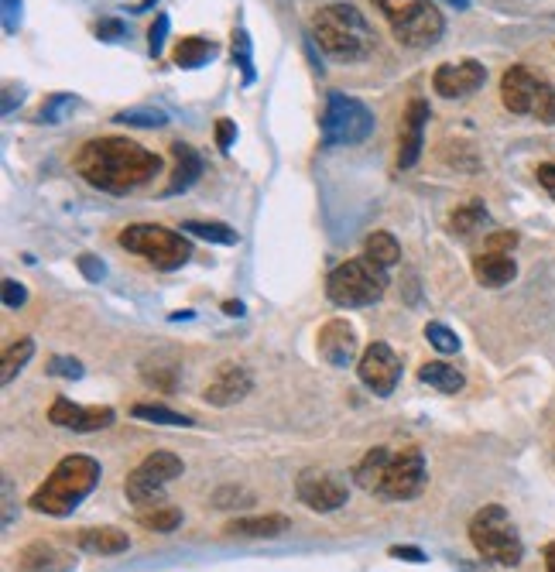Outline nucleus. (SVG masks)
Segmentation results:
<instances>
[{
  "instance_id": "nucleus-1",
  "label": "nucleus",
  "mask_w": 555,
  "mask_h": 572,
  "mask_svg": "<svg viewBox=\"0 0 555 572\" xmlns=\"http://www.w3.org/2000/svg\"><path fill=\"white\" fill-rule=\"evenodd\" d=\"M79 179H86L93 189L110 192V196H127V192L141 189L162 172V158L155 151L141 148L138 141L127 138H93L72 158Z\"/></svg>"
},
{
  "instance_id": "nucleus-2",
  "label": "nucleus",
  "mask_w": 555,
  "mask_h": 572,
  "mask_svg": "<svg viewBox=\"0 0 555 572\" xmlns=\"http://www.w3.org/2000/svg\"><path fill=\"white\" fill-rule=\"evenodd\" d=\"M353 480L360 490L384 497V501H412L425 490L429 473H425V456L418 446H374L353 466Z\"/></svg>"
},
{
  "instance_id": "nucleus-3",
  "label": "nucleus",
  "mask_w": 555,
  "mask_h": 572,
  "mask_svg": "<svg viewBox=\"0 0 555 572\" xmlns=\"http://www.w3.org/2000/svg\"><path fill=\"white\" fill-rule=\"evenodd\" d=\"M312 38L336 62H364L377 45V31L353 4H326L312 18Z\"/></svg>"
},
{
  "instance_id": "nucleus-4",
  "label": "nucleus",
  "mask_w": 555,
  "mask_h": 572,
  "mask_svg": "<svg viewBox=\"0 0 555 572\" xmlns=\"http://www.w3.org/2000/svg\"><path fill=\"white\" fill-rule=\"evenodd\" d=\"M96 483H100V463L93 456H66L55 463V470L48 473L42 487L31 494L28 507L38 514L66 518L93 494Z\"/></svg>"
},
{
  "instance_id": "nucleus-5",
  "label": "nucleus",
  "mask_w": 555,
  "mask_h": 572,
  "mask_svg": "<svg viewBox=\"0 0 555 572\" xmlns=\"http://www.w3.org/2000/svg\"><path fill=\"white\" fill-rule=\"evenodd\" d=\"M470 542L494 566H521V559H525V542H521L511 514L501 504H487L473 514Z\"/></svg>"
},
{
  "instance_id": "nucleus-6",
  "label": "nucleus",
  "mask_w": 555,
  "mask_h": 572,
  "mask_svg": "<svg viewBox=\"0 0 555 572\" xmlns=\"http://www.w3.org/2000/svg\"><path fill=\"white\" fill-rule=\"evenodd\" d=\"M374 7L405 48H432L446 31V21L432 0H374Z\"/></svg>"
},
{
  "instance_id": "nucleus-7",
  "label": "nucleus",
  "mask_w": 555,
  "mask_h": 572,
  "mask_svg": "<svg viewBox=\"0 0 555 572\" xmlns=\"http://www.w3.org/2000/svg\"><path fill=\"white\" fill-rule=\"evenodd\" d=\"M388 288V271L377 268L370 257H353L343 261L340 268L329 271L326 278V298L340 309H364L374 305Z\"/></svg>"
},
{
  "instance_id": "nucleus-8",
  "label": "nucleus",
  "mask_w": 555,
  "mask_h": 572,
  "mask_svg": "<svg viewBox=\"0 0 555 572\" xmlns=\"http://www.w3.org/2000/svg\"><path fill=\"white\" fill-rule=\"evenodd\" d=\"M117 244L131 254H141L151 268L158 271H175L189 261L192 247L182 233L168 230V227H158V223H134V227L120 230Z\"/></svg>"
},
{
  "instance_id": "nucleus-9",
  "label": "nucleus",
  "mask_w": 555,
  "mask_h": 572,
  "mask_svg": "<svg viewBox=\"0 0 555 572\" xmlns=\"http://www.w3.org/2000/svg\"><path fill=\"white\" fill-rule=\"evenodd\" d=\"M501 100L511 114L535 117L538 124H555V86L535 76L528 66H511L501 76Z\"/></svg>"
},
{
  "instance_id": "nucleus-10",
  "label": "nucleus",
  "mask_w": 555,
  "mask_h": 572,
  "mask_svg": "<svg viewBox=\"0 0 555 572\" xmlns=\"http://www.w3.org/2000/svg\"><path fill=\"white\" fill-rule=\"evenodd\" d=\"M374 134V114L360 100L343 93L326 96V114H323V144L326 148H347V144H360Z\"/></svg>"
},
{
  "instance_id": "nucleus-11",
  "label": "nucleus",
  "mask_w": 555,
  "mask_h": 572,
  "mask_svg": "<svg viewBox=\"0 0 555 572\" xmlns=\"http://www.w3.org/2000/svg\"><path fill=\"white\" fill-rule=\"evenodd\" d=\"M182 459L175 456V453H168V449H158V453H148L141 459L138 466H134L131 473H127V480H124V494H127V501L131 504H151V501H158L162 497V490L172 483L175 477H182Z\"/></svg>"
},
{
  "instance_id": "nucleus-12",
  "label": "nucleus",
  "mask_w": 555,
  "mask_h": 572,
  "mask_svg": "<svg viewBox=\"0 0 555 572\" xmlns=\"http://www.w3.org/2000/svg\"><path fill=\"white\" fill-rule=\"evenodd\" d=\"M295 494L299 501L316 514H333L347 504L350 497V483L343 473L326 470V466H309V470L299 473L295 480Z\"/></svg>"
},
{
  "instance_id": "nucleus-13",
  "label": "nucleus",
  "mask_w": 555,
  "mask_h": 572,
  "mask_svg": "<svg viewBox=\"0 0 555 572\" xmlns=\"http://www.w3.org/2000/svg\"><path fill=\"white\" fill-rule=\"evenodd\" d=\"M357 374H360V381H364V388L374 391L377 398H391L401 381V360L388 343L377 340L360 353Z\"/></svg>"
},
{
  "instance_id": "nucleus-14",
  "label": "nucleus",
  "mask_w": 555,
  "mask_h": 572,
  "mask_svg": "<svg viewBox=\"0 0 555 572\" xmlns=\"http://www.w3.org/2000/svg\"><path fill=\"white\" fill-rule=\"evenodd\" d=\"M487 83V69L477 59H463V62H446L436 69L432 76V90L446 100H463V96L477 93Z\"/></svg>"
},
{
  "instance_id": "nucleus-15",
  "label": "nucleus",
  "mask_w": 555,
  "mask_h": 572,
  "mask_svg": "<svg viewBox=\"0 0 555 572\" xmlns=\"http://www.w3.org/2000/svg\"><path fill=\"white\" fill-rule=\"evenodd\" d=\"M114 408H86V405H76L69 398H55L52 408H48V422L59 425V429H69V432H100L107 425H114Z\"/></svg>"
},
{
  "instance_id": "nucleus-16",
  "label": "nucleus",
  "mask_w": 555,
  "mask_h": 572,
  "mask_svg": "<svg viewBox=\"0 0 555 572\" xmlns=\"http://www.w3.org/2000/svg\"><path fill=\"white\" fill-rule=\"evenodd\" d=\"M251 388H254L251 370L240 367V364H223L220 370H216L213 381L206 384L203 398H206V405H213V408H227V405L244 401L247 394H251Z\"/></svg>"
},
{
  "instance_id": "nucleus-17",
  "label": "nucleus",
  "mask_w": 555,
  "mask_h": 572,
  "mask_svg": "<svg viewBox=\"0 0 555 572\" xmlns=\"http://www.w3.org/2000/svg\"><path fill=\"white\" fill-rule=\"evenodd\" d=\"M425 124H429V100H412L401 117L398 127V168H412L418 155H422V141H425Z\"/></svg>"
},
{
  "instance_id": "nucleus-18",
  "label": "nucleus",
  "mask_w": 555,
  "mask_h": 572,
  "mask_svg": "<svg viewBox=\"0 0 555 572\" xmlns=\"http://www.w3.org/2000/svg\"><path fill=\"white\" fill-rule=\"evenodd\" d=\"M319 357L333 367H350L357 360V333L347 319H329L316 336Z\"/></svg>"
},
{
  "instance_id": "nucleus-19",
  "label": "nucleus",
  "mask_w": 555,
  "mask_h": 572,
  "mask_svg": "<svg viewBox=\"0 0 555 572\" xmlns=\"http://www.w3.org/2000/svg\"><path fill=\"white\" fill-rule=\"evenodd\" d=\"M14 569L18 572H72L76 569V559H72L69 552L55 549V545L35 542L14 555Z\"/></svg>"
},
{
  "instance_id": "nucleus-20",
  "label": "nucleus",
  "mask_w": 555,
  "mask_h": 572,
  "mask_svg": "<svg viewBox=\"0 0 555 572\" xmlns=\"http://www.w3.org/2000/svg\"><path fill=\"white\" fill-rule=\"evenodd\" d=\"M172 158H175V168H172V182L165 185V196H179V192H189L196 179L203 175V158L192 144L185 141H175L172 144Z\"/></svg>"
},
{
  "instance_id": "nucleus-21",
  "label": "nucleus",
  "mask_w": 555,
  "mask_h": 572,
  "mask_svg": "<svg viewBox=\"0 0 555 572\" xmlns=\"http://www.w3.org/2000/svg\"><path fill=\"white\" fill-rule=\"evenodd\" d=\"M292 528V518L285 514H251V518H237L223 525V535L230 538H278Z\"/></svg>"
},
{
  "instance_id": "nucleus-22",
  "label": "nucleus",
  "mask_w": 555,
  "mask_h": 572,
  "mask_svg": "<svg viewBox=\"0 0 555 572\" xmlns=\"http://www.w3.org/2000/svg\"><path fill=\"white\" fill-rule=\"evenodd\" d=\"M473 278H477L484 288H504L518 278V264L511 261V254L484 251L473 257Z\"/></svg>"
},
{
  "instance_id": "nucleus-23",
  "label": "nucleus",
  "mask_w": 555,
  "mask_h": 572,
  "mask_svg": "<svg viewBox=\"0 0 555 572\" xmlns=\"http://www.w3.org/2000/svg\"><path fill=\"white\" fill-rule=\"evenodd\" d=\"M76 545H79L83 552H93V555H120V552L131 549V538H127L120 528L103 525V528H83V531H76Z\"/></svg>"
},
{
  "instance_id": "nucleus-24",
  "label": "nucleus",
  "mask_w": 555,
  "mask_h": 572,
  "mask_svg": "<svg viewBox=\"0 0 555 572\" xmlns=\"http://www.w3.org/2000/svg\"><path fill=\"white\" fill-rule=\"evenodd\" d=\"M141 377L151 388L172 394L179 388V360H175V353H155V357L141 364Z\"/></svg>"
},
{
  "instance_id": "nucleus-25",
  "label": "nucleus",
  "mask_w": 555,
  "mask_h": 572,
  "mask_svg": "<svg viewBox=\"0 0 555 572\" xmlns=\"http://www.w3.org/2000/svg\"><path fill=\"white\" fill-rule=\"evenodd\" d=\"M216 48L209 38H199V35H189V38H182L179 45H175V66L179 69H199V66H206L209 59H216Z\"/></svg>"
},
{
  "instance_id": "nucleus-26",
  "label": "nucleus",
  "mask_w": 555,
  "mask_h": 572,
  "mask_svg": "<svg viewBox=\"0 0 555 572\" xmlns=\"http://www.w3.org/2000/svg\"><path fill=\"white\" fill-rule=\"evenodd\" d=\"M418 381L442 391V394H456V391H463L466 377H463V370H456L453 364H442V360H436V364H425L422 370H418Z\"/></svg>"
},
{
  "instance_id": "nucleus-27",
  "label": "nucleus",
  "mask_w": 555,
  "mask_h": 572,
  "mask_svg": "<svg viewBox=\"0 0 555 572\" xmlns=\"http://www.w3.org/2000/svg\"><path fill=\"white\" fill-rule=\"evenodd\" d=\"M364 257H370V261H374L377 268L391 271L394 264L401 261V244L391 237L388 230H374V233L367 237V244H364Z\"/></svg>"
},
{
  "instance_id": "nucleus-28",
  "label": "nucleus",
  "mask_w": 555,
  "mask_h": 572,
  "mask_svg": "<svg viewBox=\"0 0 555 572\" xmlns=\"http://www.w3.org/2000/svg\"><path fill=\"white\" fill-rule=\"evenodd\" d=\"M487 209L480 199H473V203H466V206H456L453 209V216H449V233H460V237H473L477 230H484L487 227Z\"/></svg>"
},
{
  "instance_id": "nucleus-29",
  "label": "nucleus",
  "mask_w": 555,
  "mask_h": 572,
  "mask_svg": "<svg viewBox=\"0 0 555 572\" xmlns=\"http://www.w3.org/2000/svg\"><path fill=\"white\" fill-rule=\"evenodd\" d=\"M138 525L148 528V531H175L182 525V511H179V507H172V504L151 501V504H144L138 511Z\"/></svg>"
},
{
  "instance_id": "nucleus-30",
  "label": "nucleus",
  "mask_w": 555,
  "mask_h": 572,
  "mask_svg": "<svg viewBox=\"0 0 555 572\" xmlns=\"http://www.w3.org/2000/svg\"><path fill=\"white\" fill-rule=\"evenodd\" d=\"M31 357H35V340H31V336H21V340L7 343L4 346V367H0V381L11 384L14 374H18Z\"/></svg>"
},
{
  "instance_id": "nucleus-31",
  "label": "nucleus",
  "mask_w": 555,
  "mask_h": 572,
  "mask_svg": "<svg viewBox=\"0 0 555 572\" xmlns=\"http://www.w3.org/2000/svg\"><path fill=\"white\" fill-rule=\"evenodd\" d=\"M182 233H192V237L209 240V244H220V247H233L240 240V233L227 227V223H206V220H189L182 227Z\"/></svg>"
},
{
  "instance_id": "nucleus-32",
  "label": "nucleus",
  "mask_w": 555,
  "mask_h": 572,
  "mask_svg": "<svg viewBox=\"0 0 555 572\" xmlns=\"http://www.w3.org/2000/svg\"><path fill=\"white\" fill-rule=\"evenodd\" d=\"M131 415L141 418V422H151V425H172V429H189L192 425L189 415L172 412V408H165V405H134Z\"/></svg>"
},
{
  "instance_id": "nucleus-33",
  "label": "nucleus",
  "mask_w": 555,
  "mask_h": 572,
  "mask_svg": "<svg viewBox=\"0 0 555 572\" xmlns=\"http://www.w3.org/2000/svg\"><path fill=\"white\" fill-rule=\"evenodd\" d=\"M233 62H237V69L244 72V83L251 86L257 79V72H254V55H251V35H247L244 28L233 31Z\"/></svg>"
},
{
  "instance_id": "nucleus-34",
  "label": "nucleus",
  "mask_w": 555,
  "mask_h": 572,
  "mask_svg": "<svg viewBox=\"0 0 555 572\" xmlns=\"http://www.w3.org/2000/svg\"><path fill=\"white\" fill-rule=\"evenodd\" d=\"M114 124H127V127H162L168 124L165 110L155 107H131V110H120L114 117Z\"/></svg>"
},
{
  "instance_id": "nucleus-35",
  "label": "nucleus",
  "mask_w": 555,
  "mask_h": 572,
  "mask_svg": "<svg viewBox=\"0 0 555 572\" xmlns=\"http://www.w3.org/2000/svg\"><path fill=\"white\" fill-rule=\"evenodd\" d=\"M425 340L436 346L439 353H456V350H460V336H456L449 326H442V322H429V326H425Z\"/></svg>"
},
{
  "instance_id": "nucleus-36",
  "label": "nucleus",
  "mask_w": 555,
  "mask_h": 572,
  "mask_svg": "<svg viewBox=\"0 0 555 572\" xmlns=\"http://www.w3.org/2000/svg\"><path fill=\"white\" fill-rule=\"evenodd\" d=\"M76 107V96H69V93H55L52 100L45 103L42 110H38V120L42 124H59V117L66 114V110Z\"/></svg>"
},
{
  "instance_id": "nucleus-37",
  "label": "nucleus",
  "mask_w": 555,
  "mask_h": 572,
  "mask_svg": "<svg viewBox=\"0 0 555 572\" xmlns=\"http://www.w3.org/2000/svg\"><path fill=\"white\" fill-rule=\"evenodd\" d=\"M168 28H172V21H168V14H155V24H151V28H148V52L155 55V59L165 52Z\"/></svg>"
},
{
  "instance_id": "nucleus-38",
  "label": "nucleus",
  "mask_w": 555,
  "mask_h": 572,
  "mask_svg": "<svg viewBox=\"0 0 555 572\" xmlns=\"http://www.w3.org/2000/svg\"><path fill=\"white\" fill-rule=\"evenodd\" d=\"M48 374L79 381V377H83V364H79V360H72V357H52V360H48Z\"/></svg>"
},
{
  "instance_id": "nucleus-39",
  "label": "nucleus",
  "mask_w": 555,
  "mask_h": 572,
  "mask_svg": "<svg viewBox=\"0 0 555 572\" xmlns=\"http://www.w3.org/2000/svg\"><path fill=\"white\" fill-rule=\"evenodd\" d=\"M76 268L83 271L86 281H103V278H107V264H103L100 257H93V254H83V257H79Z\"/></svg>"
},
{
  "instance_id": "nucleus-40",
  "label": "nucleus",
  "mask_w": 555,
  "mask_h": 572,
  "mask_svg": "<svg viewBox=\"0 0 555 572\" xmlns=\"http://www.w3.org/2000/svg\"><path fill=\"white\" fill-rule=\"evenodd\" d=\"M24 302H28V288H24L21 281L7 278L4 281V305H7V309H21Z\"/></svg>"
},
{
  "instance_id": "nucleus-41",
  "label": "nucleus",
  "mask_w": 555,
  "mask_h": 572,
  "mask_svg": "<svg viewBox=\"0 0 555 572\" xmlns=\"http://www.w3.org/2000/svg\"><path fill=\"white\" fill-rule=\"evenodd\" d=\"M233 141H237V124H233L230 117H220V120H216V148L230 151Z\"/></svg>"
},
{
  "instance_id": "nucleus-42",
  "label": "nucleus",
  "mask_w": 555,
  "mask_h": 572,
  "mask_svg": "<svg viewBox=\"0 0 555 572\" xmlns=\"http://www.w3.org/2000/svg\"><path fill=\"white\" fill-rule=\"evenodd\" d=\"M514 244H518V233L514 230H497L487 237V251H497V254H508Z\"/></svg>"
},
{
  "instance_id": "nucleus-43",
  "label": "nucleus",
  "mask_w": 555,
  "mask_h": 572,
  "mask_svg": "<svg viewBox=\"0 0 555 572\" xmlns=\"http://www.w3.org/2000/svg\"><path fill=\"white\" fill-rule=\"evenodd\" d=\"M124 21L120 18H110V21H100L96 24V38H100V42H117V38H124Z\"/></svg>"
},
{
  "instance_id": "nucleus-44",
  "label": "nucleus",
  "mask_w": 555,
  "mask_h": 572,
  "mask_svg": "<svg viewBox=\"0 0 555 572\" xmlns=\"http://www.w3.org/2000/svg\"><path fill=\"white\" fill-rule=\"evenodd\" d=\"M0 490H4V531H11L14 528V483H11V477H4L0 480Z\"/></svg>"
},
{
  "instance_id": "nucleus-45",
  "label": "nucleus",
  "mask_w": 555,
  "mask_h": 572,
  "mask_svg": "<svg viewBox=\"0 0 555 572\" xmlns=\"http://www.w3.org/2000/svg\"><path fill=\"white\" fill-rule=\"evenodd\" d=\"M21 24V0H4V31L14 35Z\"/></svg>"
},
{
  "instance_id": "nucleus-46",
  "label": "nucleus",
  "mask_w": 555,
  "mask_h": 572,
  "mask_svg": "<svg viewBox=\"0 0 555 572\" xmlns=\"http://www.w3.org/2000/svg\"><path fill=\"white\" fill-rule=\"evenodd\" d=\"M538 185H542L545 192L555 199V161H545V165H538Z\"/></svg>"
},
{
  "instance_id": "nucleus-47",
  "label": "nucleus",
  "mask_w": 555,
  "mask_h": 572,
  "mask_svg": "<svg viewBox=\"0 0 555 572\" xmlns=\"http://www.w3.org/2000/svg\"><path fill=\"white\" fill-rule=\"evenodd\" d=\"M391 559H405V562H429L422 549L415 545H391Z\"/></svg>"
},
{
  "instance_id": "nucleus-48",
  "label": "nucleus",
  "mask_w": 555,
  "mask_h": 572,
  "mask_svg": "<svg viewBox=\"0 0 555 572\" xmlns=\"http://www.w3.org/2000/svg\"><path fill=\"white\" fill-rule=\"evenodd\" d=\"M545 572H555V542L545 545Z\"/></svg>"
},
{
  "instance_id": "nucleus-49",
  "label": "nucleus",
  "mask_w": 555,
  "mask_h": 572,
  "mask_svg": "<svg viewBox=\"0 0 555 572\" xmlns=\"http://www.w3.org/2000/svg\"><path fill=\"white\" fill-rule=\"evenodd\" d=\"M223 312L227 316H244V302H223Z\"/></svg>"
},
{
  "instance_id": "nucleus-50",
  "label": "nucleus",
  "mask_w": 555,
  "mask_h": 572,
  "mask_svg": "<svg viewBox=\"0 0 555 572\" xmlns=\"http://www.w3.org/2000/svg\"><path fill=\"white\" fill-rule=\"evenodd\" d=\"M158 0H141V4H134L131 7V14H141V11H151V7H155Z\"/></svg>"
}]
</instances>
